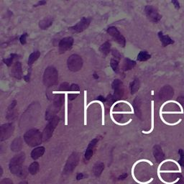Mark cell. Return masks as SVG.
Masks as SVG:
<instances>
[{"label": "cell", "mask_w": 184, "mask_h": 184, "mask_svg": "<svg viewBox=\"0 0 184 184\" xmlns=\"http://www.w3.org/2000/svg\"><path fill=\"white\" fill-rule=\"evenodd\" d=\"M91 22V18L89 17H83L77 24L75 25L70 27L68 30L73 33H80L86 30L89 26L90 23Z\"/></svg>", "instance_id": "cell-9"}, {"label": "cell", "mask_w": 184, "mask_h": 184, "mask_svg": "<svg viewBox=\"0 0 184 184\" xmlns=\"http://www.w3.org/2000/svg\"><path fill=\"white\" fill-rule=\"evenodd\" d=\"M11 75L16 79L20 80L22 78V63L19 61L15 63L12 65L11 69Z\"/></svg>", "instance_id": "cell-14"}, {"label": "cell", "mask_w": 184, "mask_h": 184, "mask_svg": "<svg viewBox=\"0 0 184 184\" xmlns=\"http://www.w3.org/2000/svg\"><path fill=\"white\" fill-rule=\"evenodd\" d=\"M110 50H111V43H110L109 41H106L99 47V51L104 56H107L109 53Z\"/></svg>", "instance_id": "cell-22"}, {"label": "cell", "mask_w": 184, "mask_h": 184, "mask_svg": "<svg viewBox=\"0 0 184 184\" xmlns=\"http://www.w3.org/2000/svg\"><path fill=\"white\" fill-rule=\"evenodd\" d=\"M45 152V148L43 146L38 147V148H35L34 150H33V151L31 152V158L33 160H38V158L42 157L44 155Z\"/></svg>", "instance_id": "cell-17"}, {"label": "cell", "mask_w": 184, "mask_h": 184, "mask_svg": "<svg viewBox=\"0 0 184 184\" xmlns=\"http://www.w3.org/2000/svg\"><path fill=\"white\" fill-rule=\"evenodd\" d=\"M53 23V17H46L39 22V27L41 30H46L49 28Z\"/></svg>", "instance_id": "cell-18"}, {"label": "cell", "mask_w": 184, "mask_h": 184, "mask_svg": "<svg viewBox=\"0 0 184 184\" xmlns=\"http://www.w3.org/2000/svg\"><path fill=\"white\" fill-rule=\"evenodd\" d=\"M39 170H40L39 163H38V162H36V161H34V162H32V163L30 165V166H29L28 172L30 174L34 176V175H36L37 173H38Z\"/></svg>", "instance_id": "cell-23"}, {"label": "cell", "mask_w": 184, "mask_h": 184, "mask_svg": "<svg viewBox=\"0 0 184 184\" xmlns=\"http://www.w3.org/2000/svg\"><path fill=\"white\" fill-rule=\"evenodd\" d=\"M28 37V34L27 33H23V34L21 35L20 38V42L22 45H24L26 44V42H27V38Z\"/></svg>", "instance_id": "cell-34"}, {"label": "cell", "mask_w": 184, "mask_h": 184, "mask_svg": "<svg viewBox=\"0 0 184 184\" xmlns=\"http://www.w3.org/2000/svg\"><path fill=\"white\" fill-rule=\"evenodd\" d=\"M68 99L70 101L74 100L80 93V87L78 84H73L70 86L68 91Z\"/></svg>", "instance_id": "cell-16"}, {"label": "cell", "mask_w": 184, "mask_h": 184, "mask_svg": "<svg viewBox=\"0 0 184 184\" xmlns=\"http://www.w3.org/2000/svg\"><path fill=\"white\" fill-rule=\"evenodd\" d=\"M30 73H31V69H30V71H28V73H27V76H24V80H25V81H27V82L30 81Z\"/></svg>", "instance_id": "cell-39"}, {"label": "cell", "mask_w": 184, "mask_h": 184, "mask_svg": "<svg viewBox=\"0 0 184 184\" xmlns=\"http://www.w3.org/2000/svg\"><path fill=\"white\" fill-rule=\"evenodd\" d=\"M14 130H15V125L13 123H7L1 125L0 140L4 141L9 139L13 134Z\"/></svg>", "instance_id": "cell-11"}, {"label": "cell", "mask_w": 184, "mask_h": 184, "mask_svg": "<svg viewBox=\"0 0 184 184\" xmlns=\"http://www.w3.org/2000/svg\"><path fill=\"white\" fill-rule=\"evenodd\" d=\"M150 58V56L145 51H141L138 54L137 60L139 61H145Z\"/></svg>", "instance_id": "cell-28"}, {"label": "cell", "mask_w": 184, "mask_h": 184, "mask_svg": "<svg viewBox=\"0 0 184 184\" xmlns=\"http://www.w3.org/2000/svg\"><path fill=\"white\" fill-rule=\"evenodd\" d=\"M63 93H59L58 96L55 98L53 103L49 106L47 111L45 112V119L47 120H50L59 112L60 109L63 105Z\"/></svg>", "instance_id": "cell-4"}, {"label": "cell", "mask_w": 184, "mask_h": 184, "mask_svg": "<svg viewBox=\"0 0 184 184\" xmlns=\"http://www.w3.org/2000/svg\"><path fill=\"white\" fill-rule=\"evenodd\" d=\"M145 12H146L147 16H148L150 19L153 20L154 21L156 20V19H157L158 17V15L157 14H156V12H155L154 9H153V7H150V6L147 7L146 8H145Z\"/></svg>", "instance_id": "cell-24"}, {"label": "cell", "mask_w": 184, "mask_h": 184, "mask_svg": "<svg viewBox=\"0 0 184 184\" xmlns=\"http://www.w3.org/2000/svg\"><path fill=\"white\" fill-rule=\"evenodd\" d=\"M60 122V119L58 116H55L52 119L49 121L48 124L46 125L45 129H44L43 132L42 133L43 135V140L47 141L50 139V137L53 136V132L56 130V127L58 126V123Z\"/></svg>", "instance_id": "cell-7"}, {"label": "cell", "mask_w": 184, "mask_h": 184, "mask_svg": "<svg viewBox=\"0 0 184 184\" xmlns=\"http://www.w3.org/2000/svg\"><path fill=\"white\" fill-rule=\"evenodd\" d=\"M18 57H19V56H18L17 54H15V53H12V54H10V57L7 58H4V59L2 60V61L4 64H6L7 66L10 67V66H11L12 64L13 63L14 60H15V58H17Z\"/></svg>", "instance_id": "cell-27"}, {"label": "cell", "mask_w": 184, "mask_h": 184, "mask_svg": "<svg viewBox=\"0 0 184 184\" xmlns=\"http://www.w3.org/2000/svg\"><path fill=\"white\" fill-rule=\"evenodd\" d=\"M99 138L96 137L94 139H93L91 142H89V144L87 146L86 150L85 153H84V159L85 160L88 161L91 158L92 156L93 155V152H94V149L96 148V145L99 142Z\"/></svg>", "instance_id": "cell-13"}, {"label": "cell", "mask_w": 184, "mask_h": 184, "mask_svg": "<svg viewBox=\"0 0 184 184\" xmlns=\"http://www.w3.org/2000/svg\"><path fill=\"white\" fill-rule=\"evenodd\" d=\"M74 40L72 37H66L60 40L59 44H58V50L60 53H64L68 50H70L73 47Z\"/></svg>", "instance_id": "cell-10"}, {"label": "cell", "mask_w": 184, "mask_h": 184, "mask_svg": "<svg viewBox=\"0 0 184 184\" xmlns=\"http://www.w3.org/2000/svg\"><path fill=\"white\" fill-rule=\"evenodd\" d=\"M112 89H114V96L115 100H119L121 98H122L124 95V86L123 83L119 79H115L112 82Z\"/></svg>", "instance_id": "cell-12"}, {"label": "cell", "mask_w": 184, "mask_h": 184, "mask_svg": "<svg viewBox=\"0 0 184 184\" xmlns=\"http://www.w3.org/2000/svg\"><path fill=\"white\" fill-rule=\"evenodd\" d=\"M130 91L132 94H134L139 89V81L138 79H135L134 81L130 84Z\"/></svg>", "instance_id": "cell-26"}, {"label": "cell", "mask_w": 184, "mask_h": 184, "mask_svg": "<svg viewBox=\"0 0 184 184\" xmlns=\"http://www.w3.org/2000/svg\"><path fill=\"white\" fill-rule=\"evenodd\" d=\"M104 169V164L102 162H97L93 168V173L96 177H99Z\"/></svg>", "instance_id": "cell-20"}, {"label": "cell", "mask_w": 184, "mask_h": 184, "mask_svg": "<svg viewBox=\"0 0 184 184\" xmlns=\"http://www.w3.org/2000/svg\"><path fill=\"white\" fill-rule=\"evenodd\" d=\"M40 52H39L38 50L32 53L28 58V61H27L28 65L29 66L33 65L35 61H36L37 60L40 58Z\"/></svg>", "instance_id": "cell-25"}, {"label": "cell", "mask_w": 184, "mask_h": 184, "mask_svg": "<svg viewBox=\"0 0 184 184\" xmlns=\"http://www.w3.org/2000/svg\"><path fill=\"white\" fill-rule=\"evenodd\" d=\"M115 102H116V100H115L113 95L109 94L107 98H106V103L108 104V105H112V104Z\"/></svg>", "instance_id": "cell-32"}, {"label": "cell", "mask_w": 184, "mask_h": 184, "mask_svg": "<svg viewBox=\"0 0 184 184\" xmlns=\"http://www.w3.org/2000/svg\"><path fill=\"white\" fill-rule=\"evenodd\" d=\"M22 139L21 137H16L11 144V150L13 152H19L22 150L23 146Z\"/></svg>", "instance_id": "cell-19"}, {"label": "cell", "mask_w": 184, "mask_h": 184, "mask_svg": "<svg viewBox=\"0 0 184 184\" xmlns=\"http://www.w3.org/2000/svg\"><path fill=\"white\" fill-rule=\"evenodd\" d=\"M24 140L27 145L30 147H36L40 145L43 142V135L38 129H31L26 132L24 135Z\"/></svg>", "instance_id": "cell-2"}, {"label": "cell", "mask_w": 184, "mask_h": 184, "mask_svg": "<svg viewBox=\"0 0 184 184\" xmlns=\"http://www.w3.org/2000/svg\"><path fill=\"white\" fill-rule=\"evenodd\" d=\"M136 65V62L132 60H130V58H125L123 62V66H122V69L125 71L132 70Z\"/></svg>", "instance_id": "cell-21"}, {"label": "cell", "mask_w": 184, "mask_h": 184, "mask_svg": "<svg viewBox=\"0 0 184 184\" xmlns=\"http://www.w3.org/2000/svg\"><path fill=\"white\" fill-rule=\"evenodd\" d=\"M83 59L77 54H73L67 60V66L69 70L72 72H77L83 67Z\"/></svg>", "instance_id": "cell-6"}, {"label": "cell", "mask_w": 184, "mask_h": 184, "mask_svg": "<svg viewBox=\"0 0 184 184\" xmlns=\"http://www.w3.org/2000/svg\"><path fill=\"white\" fill-rule=\"evenodd\" d=\"M112 53L113 56H114V59L118 60V61H119V60H120L121 55H120V53H119V51H118L117 50H116V49H114V50H112Z\"/></svg>", "instance_id": "cell-35"}, {"label": "cell", "mask_w": 184, "mask_h": 184, "mask_svg": "<svg viewBox=\"0 0 184 184\" xmlns=\"http://www.w3.org/2000/svg\"><path fill=\"white\" fill-rule=\"evenodd\" d=\"M139 99L138 98H137V99H135L134 100V102H133V107H134V109H135V113L137 114V115L138 116V115H139Z\"/></svg>", "instance_id": "cell-31"}, {"label": "cell", "mask_w": 184, "mask_h": 184, "mask_svg": "<svg viewBox=\"0 0 184 184\" xmlns=\"http://www.w3.org/2000/svg\"><path fill=\"white\" fill-rule=\"evenodd\" d=\"M43 84L46 87H52L57 85L58 82V72L53 66H48L44 71Z\"/></svg>", "instance_id": "cell-3"}, {"label": "cell", "mask_w": 184, "mask_h": 184, "mask_svg": "<svg viewBox=\"0 0 184 184\" xmlns=\"http://www.w3.org/2000/svg\"><path fill=\"white\" fill-rule=\"evenodd\" d=\"M85 176H86L84 174V173H78L77 176H76V180H77V181L82 180V179H84V178H85Z\"/></svg>", "instance_id": "cell-37"}, {"label": "cell", "mask_w": 184, "mask_h": 184, "mask_svg": "<svg viewBox=\"0 0 184 184\" xmlns=\"http://www.w3.org/2000/svg\"><path fill=\"white\" fill-rule=\"evenodd\" d=\"M107 32L110 36L112 37L113 39L118 44H119L122 47H125V45H126V39H125V38L123 35L121 34L120 32L118 30V29L116 27L112 26V27H108Z\"/></svg>", "instance_id": "cell-8"}, {"label": "cell", "mask_w": 184, "mask_h": 184, "mask_svg": "<svg viewBox=\"0 0 184 184\" xmlns=\"http://www.w3.org/2000/svg\"><path fill=\"white\" fill-rule=\"evenodd\" d=\"M110 66L114 72H117L118 69H119V61L112 58L110 61Z\"/></svg>", "instance_id": "cell-29"}, {"label": "cell", "mask_w": 184, "mask_h": 184, "mask_svg": "<svg viewBox=\"0 0 184 184\" xmlns=\"http://www.w3.org/2000/svg\"><path fill=\"white\" fill-rule=\"evenodd\" d=\"M17 102L16 101H13L12 103L10 104V107H8V109L7 112V119L8 120H14L17 116L18 112L17 109Z\"/></svg>", "instance_id": "cell-15"}, {"label": "cell", "mask_w": 184, "mask_h": 184, "mask_svg": "<svg viewBox=\"0 0 184 184\" xmlns=\"http://www.w3.org/2000/svg\"><path fill=\"white\" fill-rule=\"evenodd\" d=\"M154 128V102H152V129L147 133H150Z\"/></svg>", "instance_id": "cell-33"}, {"label": "cell", "mask_w": 184, "mask_h": 184, "mask_svg": "<svg viewBox=\"0 0 184 184\" xmlns=\"http://www.w3.org/2000/svg\"><path fill=\"white\" fill-rule=\"evenodd\" d=\"M25 160L24 153H20L16 155L10 160L9 168L12 174L17 176L20 178H24L27 176V172L25 168L23 167V163Z\"/></svg>", "instance_id": "cell-1"}, {"label": "cell", "mask_w": 184, "mask_h": 184, "mask_svg": "<svg viewBox=\"0 0 184 184\" xmlns=\"http://www.w3.org/2000/svg\"><path fill=\"white\" fill-rule=\"evenodd\" d=\"M69 89H70V87H69L68 83L64 82V83H63V84H61V86H60L59 90H60V91H61V93H64V92L68 91Z\"/></svg>", "instance_id": "cell-30"}, {"label": "cell", "mask_w": 184, "mask_h": 184, "mask_svg": "<svg viewBox=\"0 0 184 184\" xmlns=\"http://www.w3.org/2000/svg\"><path fill=\"white\" fill-rule=\"evenodd\" d=\"M46 4L45 1H38L35 5H34L35 7H38V6H41V5H44V4Z\"/></svg>", "instance_id": "cell-40"}, {"label": "cell", "mask_w": 184, "mask_h": 184, "mask_svg": "<svg viewBox=\"0 0 184 184\" xmlns=\"http://www.w3.org/2000/svg\"><path fill=\"white\" fill-rule=\"evenodd\" d=\"M79 160H80V155H79V153H76V152L72 153L71 155L68 157L66 162L63 173L66 175L71 173L74 171L75 168L77 167V165H79Z\"/></svg>", "instance_id": "cell-5"}, {"label": "cell", "mask_w": 184, "mask_h": 184, "mask_svg": "<svg viewBox=\"0 0 184 184\" xmlns=\"http://www.w3.org/2000/svg\"><path fill=\"white\" fill-rule=\"evenodd\" d=\"M97 99H98V100L101 101V102H106V98H104V97H103V96H99V97H97Z\"/></svg>", "instance_id": "cell-41"}, {"label": "cell", "mask_w": 184, "mask_h": 184, "mask_svg": "<svg viewBox=\"0 0 184 184\" xmlns=\"http://www.w3.org/2000/svg\"><path fill=\"white\" fill-rule=\"evenodd\" d=\"M127 176H128V174H127V173H123V174H122V175H121V176H119V177H118V180H119V181L125 180V179L127 178Z\"/></svg>", "instance_id": "cell-38"}, {"label": "cell", "mask_w": 184, "mask_h": 184, "mask_svg": "<svg viewBox=\"0 0 184 184\" xmlns=\"http://www.w3.org/2000/svg\"><path fill=\"white\" fill-rule=\"evenodd\" d=\"M0 184H13V182L11 179H10L9 178H5L2 179L0 182Z\"/></svg>", "instance_id": "cell-36"}]
</instances>
